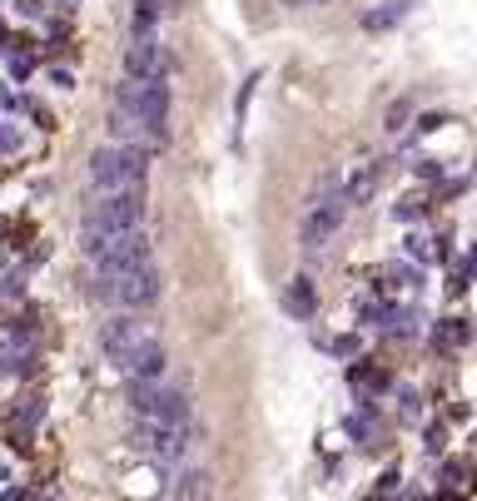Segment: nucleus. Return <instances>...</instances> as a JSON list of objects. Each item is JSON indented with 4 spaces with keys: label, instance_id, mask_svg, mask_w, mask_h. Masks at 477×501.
Here are the masks:
<instances>
[{
    "label": "nucleus",
    "instance_id": "obj_1",
    "mask_svg": "<svg viewBox=\"0 0 477 501\" xmlns=\"http://www.w3.org/2000/svg\"><path fill=\"white\" fill-rule=\"evenodd\" d=\"M80 253L94 273H124L134 263H150L154 249L144 239V223L134 229H100V223H80Z\"/></svg>",
    "mask_w": 477,
    "mask_h": 501
},
{
    "label": "nucleus",
    "instance_id": "obj_2",
    "mask_svg": "<svg viewBox=\"0 0 477 501\" xmlns=\"http://www.w3.org/2000/svg\"><path fill=\"white\" fill-rule=\"evenodd\" d=\"M159 293H164V273H159L154 259L134 263V269H124V273H100V279H94V298H104V303H114V308H130V313L154 308Z\"/></svg>",
    "mask_w": 477,
    "mask_h": 501
},
{
    "label": "nucleus",
    "instance_id": "obj_3",
    "mask_svg": "<svg viewBox=\"0 0 477 501\" xmlns=\"http://www.w3.org/2000/svg\"><path fill=\"white\" fill-rule=\"evenodd\" d=\"M84 174H90V189H130V184H144V174H150V154H144L140 144H100L90 154V164H84Z\"/></svg>",
    "mask_w": 477,
    "mask_h": 501
},
{
    "label": "nucleus",
    "instance_id": "obj_4",
    "mask_svg": "<svg viewBox=\"0 0 477 501\" xmlns=\"http://www.w3.org/2000/svg\"><path fill=\"white\" fill-rule=\"evenodd\" d=\"M343 209H348V199H343V189H338V174H328L323 184H318L313 204L303 209V219H299V243L303 249L323 253L328 243L338 239V229H343Z\"/></svg>",
    "mask_w": 477,
    "mask_h": 501
},
{
    "label": "nucleus",
    "instance_id": "obj_5",
    "mask_svg": "<svg viewBox=\"0 0 477 501\" xmlns=\"http://www.w3.org/2000/svg\"><path fill=\"white\" fill-rule=\"evenodd\" d=\"M169 100H174V94H169V80H124V90L114 94V104H124V110L144 124V134H150L154 144L164 140Z\"/></svg>",
    "mask_w": 477,
    "mask_h": 501
},
{
    "label": "nucleus",
    "instance_id": "obj_6",
    "mask_svg": "<svg viewBox=\"0 0 477 501\" xmlns=\"http://www.w3.org/2000/svg\"><path fill=\"white\" fill-rule=\"evenodd\" d=\"M80 223H100V229H134L144 223V184L130 189H90Z\"/></svg>",
    "mask_w": 477,
    "mask_h": 501
},
{
    "label": "nucleus",
    "instance_id": "obj_7",
    "mask_svg": "<svg viewBox=\"0 0 477 501\" xmlns=\"http://www.w3.org/2000/svg\"><path fill=\"white\" fill-rule=\"evenodd\" d=\"M134 447L159 467H179L189 452H194V427H189V422H150V418H140Z\"/></svg>",
    "mask_w": 477,
    "mask_h": 501
},
{
    "label": "nucleus",
    "instance_id": "obj_8",
    "mask_svg": "<svg viewBox=\"0 0 477 501\" xmlns=\"http://www.w3.org/2000/svg\"><path fill=\"white\" fill-rule=\"evenodd\" d=\"M130 408L150 422H189V398L159 378H130Z\"/></svg>",
    "mask_w": 477,
    "mask_h": 501
},
{
    "label": "nucleus",
    "instance_id": "obj_9",
    "mask_svg": "<svg viewBox=\"0 0 477 501\" xmlns=\"http://www.w3.org/2000/svg\"><path fill=\"white\" fill-rule=\"evenodd\" d=\"M169 70H174V55H169V45L154 30L130 40V50H124V80H169Z\"/></svg>",
    "mask_w": 477,
    "mask_h": 501
},
{
    "label": "nucleus",
    "instance_id": "obj_10",
    "mask_svg": "<svg viewBox=\"0 0 477 501\" xmlns=\"http://www.w3.org/2000/svg\"><path fill=\"white\" fill-rule=\"evenodd\" d=\"M140 338H150V323H140V318L124 308V313H114V318H104V323H100V353L110 362H120L134 343H140Z\"/></svg>",
    "mask_w": 477,
    "mask_h": 501
},
{
    "label": "nucleus",
    "instance_id": "obj_11",
    "mask_svg": "<svg viewBox=\"0 0 477 501\" xmlns=\"http://www.w3.org/2000/svg\"><path fill=\"white\" fill-rule=\"evenodd\" d=\"M114 368L124 372V378H164V368H169V353H164V343L150 333V338H140V343L130 348Z\"/></svg>",
    "mask_w": 477,
    "mask_h": 501
},
{
    "label": "nucleus",
    "instance_id": "obj_12",
    "mask_svg": "<svg viewBox=\"0 0 477 501\" xmlns=\"http://www.w3.org/2000/svg\"><path fill=\"white\" fill-rule=\"evenodd\" d=\"M338 189H343L348 204H368V199H373V189H378V164H358Z\"/></svg>",
    "mask_w": 477,
    "mask_h": 501
},
{
    "label": "nucleus",
    "instance_id": "obj_13",
    "mask_svg": "<svg viewBox=\"0 0 477 501\" xmlns=\"http://www.w3.org/2000/svg\"><path fill=\"white\" fill-rule=\"evenodd\" d=\"M412 5H418V0H388L383 10H368V15H363V25H368V30H393Z\"/></svg>",
    "mask_w": 477,
    "mask_h": 501
},
{
    "label": "nucleus",
    "instance_id": "obj_14",
    "mask_svg": "<svg viewBox=\"0 0 477 501\" xmlns=\"http://www.w3.org/2000/svg\"><path fill=\"white\" fill-rule=\"evenodd\" d=\"M283 308H289L293 318H313V283L309 279H293L289 293H283Z\"/></svg>",
    "mask_w": 477,
    "mask_h": 501
},
{
    "label": "nucleus",
    "instance_id": "obj_15",
    "mask_svg": "<svg viewBox=\"0 0 477 501\" xmlns=\"http://www.w3.org/2000/svg\"><path fill=\"white\" fill-rule=\"evenodd\" d=\"M159 10H164V0H134V10H130V30H134V35H144V30L159 25Z\"/></svg>",
    "mask_w": 477,
    "mask_h": 501
},
{
    "label": "nucleus",
    "instance_id": "obj_16",
    "mask_svg": "<svg viewBox=\"0 0 477 501\" xmlns=\"http://www.w3.org/2000/svg\"><path fill=\"white\" fill-rule=\"evenodd\" d=\"M169 492H184V496H199L204 492V472H184V476H174V486Z\"/></svg>",
    "mask_w": 477,
    "mask_h": 501
},
{
    "label": "nucleus",
    "instance_id": "obj_17",
    "mask_svg": "<svg viewBox=\"0 0 477 501\" xmlns=\"http://www.w3.org/2000/svg\"><path fill=\"white\" fill-rule=\"evenodd\" d=\"M408 259H418V263H428V259H432V249H428V239H418V233H412V239H408Z\"/></svg>",
    "mask_w": 477,
    "mask_h": 501
},
{
    "label": "nucleus",
    "instance_id": "obj_18",
    "mask_svg": "<svg viewBox=\"0 0 477 501\" xmlns=\"http://www.w3.org/2000/svg\"><path fill=\"white\" fill-rule=\"evenodd\" d=\"M10 149H20V134L10 124H0V154H10Z\"/></svg>",
    "mask_w": 477,
    "mask_h": 501
},
{
    "label": "nucleus",
    "instance_id": "obj_19",
    "mask_svg": "<svg viewBox=\"0 0 477 501\" xmlns=\"http://www.w3.org/2000/svg\"><path fill=\"white\" fill-rule=\"evenodd\" d=\"M422 214V199H402L398 204V219H418Z\"/></svg>",
    "mask_w": 477,
    "mask_h": 501
},
{
    "label": "nucleus",
    "instance_id": "obj_20",
    "mask_svg": "<svg viewBox=\"0 0 477 501\" xmlns=\"http://www.w3.org/2000/svg\"><path fill=\"white\" fill-rule=\"evenodd\" d=\"M10 372H15V358H10V353H0V378H10Z\"/></svg>",
    "mask_w": 477,
    "mask_h": 501
},
{
    "label": "nucleus",
    "instance_id": "obj_21",
    "mask_svg": "<svg viewBox=\"0 0 477 501\" xmlns=\"http://www.w3.org/2000/svg\"><path fill=\"white\" fill-rule=\"evenodd\" d=\"M283 5H309V0H283Z\"/></svg>",
    "mask_w": 477,
    "mask_h": 501
},
{
    "label": "nucleus",
    "instance_id": "obj_22",
    "mask_svg": "<svg viewBox=\"0 0 477 501\" xmlns=\"http://www.w3.org/2000/svg\"><path fill=\"white\" fill-rule=\"evenodd\" d=\"M309 5H318V0H309Z\"/></svg>",
    "mask_w": 477,
    "mask_h": 501
}]
</instances>
